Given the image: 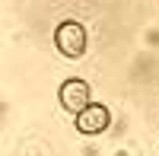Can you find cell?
Instances as JSON below:
<instances>
[{"mask_svg":"<svg viewBox=\"0 0 159 156\" xmlns=\"http://www.w3.org/2000/svg\"><path fill=\"white\" fill-rule=\"evenodd\" d=\"M111 124V112L102 105V102H92L86 112L76 115V131L86 134V137H96V134H105V127Z\"/></svg>","mask_w":159,"mask_h":156,"instance_id":"3957f363","label":"cell"},{"mask_svg":"<svg viewBox=\"0 0 159 156\" xmlns=\"http://www.w3.org/2000/svg\"><path fill=\"white\" fill-rule=\"evenodd\" d=\"M89 83L86 80H80V76H70V80H64L61 83V93H57V99H61V108H67L73 118L80 112H86L92 102H89Z\"/></svg>","mask_w":159,"mask_h":156,"instance_id":"7a4b0ae2","label":"cell"},{"mask_svg":"<svg viewBox=\"0 0 159 156\" xmlns=\"http://www.w3.org/2000/svg\"><path fill=\"white\" fill-rule=\"evenodd\" d=\"M54 45L64 57H83V51H86V29L80 25L76 19H67V22H61L57 25V32H54Z\"/></svg>","mask_w":159,"mask_h":156,"instance_id":"6da1fadb","label":"cell"}]
</instances>
